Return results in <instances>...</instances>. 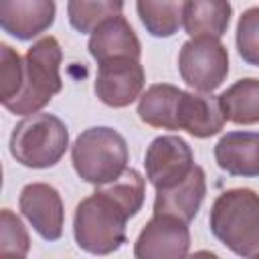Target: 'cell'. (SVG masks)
<instances>
[{
	"mask_svg": "<svg viewBox=\"0 0 259 259\" xmlns=\"http://www.w3.org/2000/svg\"><path fill=\"white\" fill-rule=\"evenodd\" d=\"M182 89L170 83L150 85L138 101L140 119L158 130H178V99Z\"/></svg>",
	"mask_w": 259,
	"mask_h": 259,
	"instance_id": "17",
	"label": "cell"
},
{
	"mask_svg": "<svg viewBox=\"0 0 259 259\" xmlns=\"http://www.w3.org/2000/svg\"><path fill=\"white\" fill-rule=\"evenodd\" d=\"M214 160L231 176H259V132H227L214 146Z\"/></svg>",
	"mask_w": 259,
	"mask_h": 259,
	"instance_id": "14",
	"label": "cell"
},
{
	"mask_svg": "<svg viewBox=\"0 0 259 259\" xmlns=\"http://www.w3.org/2000/svg\"><path fill=\"white\" fill-rule=\"evenodd\" d=\"M146 184L138 170L125 168L115 180L97 184L83 198L73 217V235L79 249L91 255H109L125 241V225L144 204Z\"/></svg>",
	"mask_w": 259,
	"mask_h": 259,
	"instance_id": "1",
	"label": "cell"
},
{
	"mask_svg": "<svg viewBox=\"0 0 259 259\" xmlns=\"http://www.w3.org/2000/svg\"><path fill=\"white\" fill-rule=\"evenodd\" d=\"M219 97L204 91H182L178 99V130L194 138H210L225 125Z\"/></svg>",
	"mask_w": 259,
	"mask_h": 259,
	"instance_id": "13",
	"label": "cell"
},
{
	"mask_svg": "<svg viewBox=\"0 0 259 259\" xmlns=\"http://www.w3.org/2000/svg\"><path fill=\"white\" fill-rule=\"evenodd\" d=\"M206 194V176L200 166H194L192 172L174 186L158 188L154 198V214H170L184 223H190L204 200Z\"/></svg>",
	"mask_w": 259,
	"mask_h": 259,
	"instance_id": "12",
	"label": "cell"
},
{
	"mask_svg": "<svg viewBox=\"0 0 259 259\" xmlns=\"http://www.w3.org/2000/svg\"><path fill=\"white\" fill-rule=\"evenodd\" d=\"M63 61L61 45L55 36H42L24 55V83L18 95L2 105L14 115L38 113L63 87L59 67Z\"/></svg>",
	"mask_w": 259,
	"mask_h": 259,
	"instance_id": "3",
	"label": "cell"
},
{
	"mask_svg": "<svg viewBox=\"0 0 259 259\" xmlns=\"http://www.w3.org/2000/svg\"><path fill=\"white\" fill-rule=\"evenodd\" d=\"M0 99L4 103L22 89L24 61L10 45H0Z\"/></svg>",
	"mask_w": 259,
	"mask_h": 259,
	"instance_id": "23",
	"label": "cell"
},
{
	"mask_svg": "<svg viewBox=\"0 0 259 259\" xmlns=\"http://www.w3.org/2000/svg\"><path fill=\"white\" fill-rule=\"evenodd\" d=\"M30 239L22 221L10 210L0 212V255L2 257H24L28 253Z\"/></svg>",
	"mask_w": 259,
	"mask_h": 259,
	"instance_id": "21",
	"label": "cell"
},
{
	"mask_svg": "<svg viewBox=\"0 0 259 259\" xmlns=\"http://www.w3.org/2000/svg\"><path fill=\"white\" fill-rule=\"evenodd\" d=\"M178 71L190 89L210 93L221 87L229 75L227 47L210 36L190 38L178 53Z\"/></svg>",
	"mask_w": 259,
	"mask_h": 259,
	"instance_id": "6",
	"label": "cell"
},
{
	"mask_svg": "<svg viewBox=\"0 0 259 259\" xmlns=\"http://www.w3.org/2000/svg\"><path fill=\"white\" fill-rule=\"evenodd\" d=\"M186 2L188 0H136V8L144 28L152 36L168 38L182 26Z\"/></svg>",
	"mask_w": 259,
	"mask_h": 259,
	"instance_id": "19",
	"label": "cell"
},
{
	"mask_svg": "<svg viewBox=\"0 0 259 259\" xmlns=\"http://www.w3.org/2000/svg\"><path fill=\"white\" fill-rule=\"evenodd\" d=\"M20 212L32 225V229L47 241H57L63 235L65 208L61 194L47 182H30L18 196Z\"/></svg>",
	"mask_w": 259,
	"mask_h": 259,
	"instance_id": "10",
	"label": "cell"
},
{
	"mask_svg": "<svg viewBox=\"0 0 259 259\" xmlns=\"http://www.w3.org/2000/svg\"><path fill=\"white\" fill-rule=\"evenodd\" d=\"M231 12L229 0H188L182 26L190 38H221L229 28Z\"/></svg>",
	"mask_w": 259,
	"mask_h": 259,
	"instance_id": "16",
	"label": "cell"
},
{
	"mask_svg": "<svg viewBox=\"0 0 259 259\" xmlns=\"http://www.w3.org/2000/svg\"><path fill=\"white\" fill-rule=\"evenodd\" d=\"M188 223L170 214H154L140 231L134 255L138 259H182L188 255Z\"/></svg>",
	"mask_w": 259,
	"mask_h": 259,
	"instance_id": "9",
	"label": "cell"
},
{
	"mask_svg": "<svg viewBox=\"0 0 259 259\" xmlns=\"http://www.w3.org/2000/svg\"><path fill=\"white\" fill-rule=\"evenodd\" d=\"M55 0H0L2 30L16 40H32L55 22Z\"/></svg>",
	"mask_w": 259,
	"mask_h": 259,
	"instance_id": "11",
	"label": "cell"
},
{
	"mask_svg": "<svg viewBox=\"0 0 259 259\" xmlns=\"http://www.w3.org/2000/svg\"><path fill=\"white\" fill-rule=\"evenodd\" d=\"M237 51L247 65L259 67V6L247 8L239 16Z\"/></svg>",
	"mask_w": 259,
	"mask_h": 259,
	"instance_id": "22",
	"label": "cell"
},
{
	"mask_svg": "<svg viewBox=\"0 0 259 259\" xmlns=\"http://www.w3.org/2000/svg\"><path fill=\"white\" fill-rule=\"evenodd\" d=\"M123 10V0H69L67 16L71 26L81 32H93L101 22L119 16Z\"/></svg>",
	"mask_w": 259,
	"mask_h": 259,
	"instance_id": "20",
	"label": "cell"
},
{
	"mask_svg": "<svg viewBox=\"0 0 259 259\" xmlns=\"http://www.w3.org/2000/svg\"><path fill=\"white\" fill-rule=\"evenodd\" d=\"M144 166L146 178L158 190L174 186L180 180H184L196 164L190 146L180 136L166 134L152 140V144L146 150Z\"/></svg>",
	"mask_w": 259,
	"mask_h": 259,
	"instance_id": "8",
	"label": "cell"
},
{
	"mask_svg": "<svg viewBox=\"0 0 259 259\" xmlns=\"http://www.w3.org/2000/svg\"><path fill=\"white\" fill-rule=\"evenodd\" d=\"M146 73L140 59L117 57L97 63V75L93 91L97 99L109 107H127L144 89Z\"/></svg>",
	"mask_w": 259,
	"mask_h": 259,
	"instance_id": "7",
	"label": "cell"
},
{
	"mask_svg": "<svg viewBox=\"0 0 259 259\" xmlns=\"http://www.w3.org/2000/svg\"><path fill=\"white\" fill-rule=\"evenodd\" d=\"M71 162L81 180L95 186L111 182L127 168V142L113 127H89L77 136L71 148Z\"/></svg>",
	"mask_w": 259,
	"mask_h": 259,
	"instance_id": "4",
	"label": "cell"
},
{
	"mask_svg": "<svg viewBox=\"0 0 259 259\" xmlns=\"http://www.w3.org/2000/svg\"><path fill=\"white\" fill-rule=\"evenodd\" d=\"M212 235L239 257H259V194L251 188L221 192L208 214Z\"/></svg>",
	"mask_w": 259,
	"mask_h": 259,
	"instance_id": "2",
	"label": "cell"
},
{
	"mask_svg": "<svg viewBox=\"0 0 259 259\" xmlns=\"http://www.w3.org/2000/svg\"><path fill=\"white\" fill-rule=\"evenodd\" d=\"M225 119L237 125L259 123V79H239L219 95Z\"/></svg>",
	"mask_w": 259,
	"mask_h": 259,
	"instance_id": "18",
	"label": "cell"
},
{
	"mask_svg": "<svg viewBox=\"0 0 259 259\" xmlns=\"http://www.w3.org/2000/svg\"><path fill=\"white\" fill-rule=\"evenodd\" d=\"M69 148V130L53 113H32L16 123L10 136L12 158L34 170L55 166Z\"/></svg>",
	"mask_w": 259,
	"mask_h": 259,
	"instance_id": "5",
	"label": "cell"
},
{
	"mask_svg": "<svg viewBox=\"0 0 259 259\" xmlns=\"http://www.w3.org/2000/svg\"><path fill=\"white\" fill-rule=\"evenodd\" d=\"M89 53L97 63L117 59V57H132L140 59L142 47L140 40L130 26V22L119 14L115 18H109L101 22L89 38Z\"/></svg>",
	"mask_w": 259,
	"mask_h": 259,
	"instance_id": "15",
	"label": "cell"
}]
</instances>
